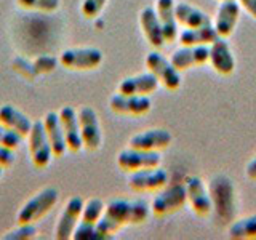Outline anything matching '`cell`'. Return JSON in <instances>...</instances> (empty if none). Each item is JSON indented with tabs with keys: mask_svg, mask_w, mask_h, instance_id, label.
<instances>
[{
	"mask_svg": "<svg viewBox=\"0 0 256 240\" xmlns=\"http://www.w3.org/2000/svg\"><path fill=\"white\" fill-rule=\"evenodd\" d=\"M173 136L165 128H150L144 130L138 134H134L128 141V146L142 150H164L172 144Z\"/></svg>",
	"mask_w": 256,
	"mask_h": 240,
	"instance_id": "5bb4252c",
	"label": "cell"
},
{
	"mask_svg": "<svg viewBox=\"0 0 256 240\" xmlns=\"http://www.w3.org/2000/svg\"><path fill=\"white\" fill-rule=\"evenodd\" d=\"M102 62L98 48H69L60 54V64L69 70H92Z\"/></svg>",
	"mask_w": 256,
	"mask_h": 240,
	"instance_id": "52a82bcc",
	"label": "cell"
},
{
	"mask_svg": "<svg viewBox=\"0 0 256 240\" xmlns=\"http://www.w3.org/2000/svg\"><path fill=\"white\" fill-rule=\"evenodd\" d=\"M72 238L74 240H102L96 224H88L84 221H78L77 228L74 229V234H72Z\"/></svg>",
	"mask_w": 256,
	"mask_h": 240,
	"instance_id": "f1b7e54d",
	"label": "cell"
},
{
	"mask_svg": "<svg viewBox=\"0 0 256 240\" xmlns=\"http://www.w3.org/2000/svg\"><path fill=\"white\" fill-rule=\"evenodd\" d=\"M188 192V202L197 216H208L213 212L212 197L205 182L198 176H189L184 182Z\"/></svg>",
	"mask_w": 256,
	"mask_h": 240,
	"instance_id": "4fadbf2b",
	"label": "cell"
},
{
	"mask_svg": "<svg viewBox=\"0 0 256 240\" xmlns=\"http://www.w3.org/2000/svg\"><path fill=\"white\" fill-rule=\"evenodd\" d=\"M208 192L212 197L213 212L218 221L222 224L232 222L236 218V188L230 178L218 174L208 184Z\"/></svg>",
	"mask_w": 256,
	"mask_h": 240,
	"instance_id": "6da1fadb",
	"label": "cell"
},
{
	"mask_svg": "<svg viewBox=\"0 0 256 240\" xmlns=\"http://www.w3.org/2000/svg\"><path fill=\"white\" fill-rule=\"evenodd\" d=\"M44 126L48 142H50L53 157H62L66 154L68 146H66V138H64V132L60 122V114L58 112H48L44 118Z\"/></svg>",
	"mask_w": 256,
	"mask_h": 240,
	"instance_id": "7402d4cb",
	"label": "cell"
},
{
	"mask_svg": "<svg viewBox=\"0 0 256 240\" xmlns=\"http://www.w3.org/2000/svg\"><path fill=\"white\" fill-rule=\"evenodd\" d=\"M58 114H60V122L62 126V132H64V138H66L68 150L77 154V152H80L84 149L82 136H80L77 110L72 106H64Z\"/></svg>",
	"mask_w": 256,
	"mask_h": 240,
	"instance_id": "ac0fdd59",
	"label": "cell"
},
{
	"mask_svg": "<svg viewBox=\"0 0 256 240\" xmlns=\"http://www.w3.org/2000/svg\"><path fill=\"white\" fill-rule=\"evenodd\" d=\"M168 184V173L160 166L144 168L128 176V188L134 192H154L164 189Z\"/></svg>",
	"mask_w": 256,
	"mask_h": 240,
	"instance_id": "30bf717a",
	"label": "cell"
},
{
	"mask_svg": "<svg viewBox=\"0 0 256 240\" xmlns=\"http://www.w3.org/2000/svg\"><path fill=\"white\" fill-rule=\"evenodd\" d=\"M174 0H157L156 12L158 16V21L162 24V30L166 42H174L178 37V21L174 14Z\"/></svg>",
	"mask_w": 256,
	"mask_h": 240,
	"instance_id": "cb8c5ba5",
	"label": "cell"
},
{
	"mask_svg": "<svg viewBox=\"0 0 256 240\" xmlns=\"http://www.w3.org/2000/svg\"><path fill=\"white\" fill-rule=\"evenodd\" d=\"M84 198L82 197H70L68 200V204L64 205L62 212L60 214L58 224H56L54 229V238L56 240H68L72 238L74 234V229L77 228V224L80 221V216H82L84 210Z\"/></svg>",
	"mask_w": 256,
	"mask_h": 240,
	"instance_id": "8fae6325",
	"label": "cell"
},
{
	"mask_svg": "<svg viewBox=\"0 0 256 240\" xmlns=\"http://www.w3.org/2000/svg\"><path fill=\"white\" fill-rule=\"evenodd\" d=\"M13 164H14V150L5 146H0V166L5 170V168H10Z\"/></svg>",
	"mask_w": 256,
	"mask_h": 240,
	"instance_id": "e575fe53",
	"label": "cell"
},
{
	"mask_svg": "<svg viewBox=\"0 0 256 240\" xmlns=\"http://www.w3.org/2000/svg\"><path fill=\"white\" fill-rule=\"evenodd\" d=\"M2 174H4V168L0 166V178H2Z\"/></svg>",
	"mask_w": 256,
	"mask_h": 240,
	"instance_id": "74e56055",
	"label": "cell"
},
{
	"mask_svg": "<svg viewBox=\"0 0 256 240\" xmlns=\"http://www.w3.org/2000/svg\"><path fill=\"white\" fill-rule=\"evenodd\" d=\"M208 54H210L208 45H194V46L182 45L181 48L173 52L170 61L178 70H184L194 66H204V64L208 62Z\"/></svg>",
	"mask_w": 256,
	"mask_h": 240,
	"instance_id": "2e32d148",
	"label": "cell"
},
{
	"mask_svg": "<svg viewBox=\"0 0 256 240\" xmlns=\"http://www.w3.org/2000/svg\"><path fill=\"white\" fill-rule=\"evenodd\" d=\"M130 224H133L132 200L114 198L104 208V214L96 222V228H98L102 240H106L117 234L124 226H130Z\"/></svg>",
	"mask_w": 256,
	"mask_h": 240,
	"instance_id": "7a4b0ae2",
	"label": "cell"
},
{
	"mask_svg": "<svg viewBox=\"0 0 256 240\" xmlns=\"http://www.w3.org/2000/svg\"><path fill=\"white\" fill-rule=\"evenodd\" d=\"M18 5L24 10L42 12V13H53L60 8V0H16Z\"/></svg>",
	"mask_w": 256,
	"mask_h": 240,
	"instance_id": "83f0119b",
	"label": "cell"
},
{
	"mask_svg": "<svg viewBox=\"0 0 256 240\" xmlns=\"http://www.w3.org/2000/svg\"><path fill=\"white\" fill-rule=\"evenodd\" d=\"M228 237L232 240H252L256 238V214L234 220L229 224Z\"/></svg>",
	"mask_w": 256,
	"mask_h": 240,
	"instance_id": "484cf974",
	"label": "cell"
},
{
	"mask_svg": "<svg viewBox=\"0 0 256 240\" xmlns=\"http://www.w3.org/2000/svg\"><path fill=\"white\" fill-rule=\"evenodd\" d=\"M12 68H13L14 72H18L20 76H22L24 78H28V80H34L38 76L36 72V69H34V64H32L30 61H28L26 58H21V56H16V58L13 60Z\"/></svg>",
	"mask_w": 256,
	"mask_h": 240,
	"instance_id": "4dcf8cb0",
	"label": "cell"
},
{
	"mask_svg": "<svg viewBox=\"0 0 256 240\" xmlns=\"http://www.w3.org/2000/svg\"><path fill=\"white\" fill-rule=\"evenodd\" d=\"M218 37L220 36L216 34L213 24H210V26H202V28H186L178 36L180 44L186 46L212 45Z\"/></svg>",
	"mask_w": 256,
	"mask_h": 240,
	"instance_id": "d4e9b609",
	"label": "cell"
},
{
	"mask_svg": "<svg viewBox=\"0 0 256 240\" xmlns=\"http://www.w3.org/2000/svg\"><path fill=\"white\" fill-rule=\"evenodd\" d=\"M28 140H29V154L32 158V164H34V166L40 168V170H44V168L50 165L53 158V150L46 138L44 120H36L32 124V130L28 136Z\"/></svg>",
	"mask_w": 256,
	"mask_h": 240,
	"instance_id": "5b68a950",
	"label": "cell"
},
{
	"mask_svg": "<svg viewBox=\"0 0 256 240\" xmlns=\"http://www.w3.org/2000/svg\"><path fill=\"white\" fill-rule=\"evenodd\" d=\"M22 142V136L18 134L16 132L8 130V128L0 125V146H5L8 149L16 150Z\"/></svg>",
	"mask_w": 256,
	"mask_h": 240,
	"instance_id": "d6a6232c",
	"label": "cell"
},
{
	"mask_svg": "<svg viewBox=\"0 0 256 240\" xmlns=\"http://www.w3.org/2000/svg\"><path fill=\"white\" fill-rule=\"evenodd\" d=\"M32 120L24 116L21 110H18L12 104H4L0 106V125L8 128V130L16 132L22 138H28L32 130Z\"/></svg>",
	"mask_w": 256,
	"mask_h": 240,
	"instance_id": "44dd1931",
	"label": "cell"
},
{
	"mask_svg": "<svg viewBox=\"0 0 256 240\" xmlns=\"http://www.w3.org/2000/svg\"><path fill=\"white\" fill-rule=\"evenodd\" d=\"M210 54H208V62L212 68L218 72L220 76H229L236 69V60L230 52V46L224 37H218L214 42L208 46Z\"/></svg>",
	"mask_w": 256,
	"mask_h": 240,
	"instance_id": "e0dca14e",
	"label": "cell"
},
{
	"mask_svg": "<svg viewBox=\"0 0 256 240\" xmlns=\"http://www.w3.org/2000/svg\"><path fill=\"white\" fill-rule=\"evenodd\" d=\"M109 108L112 112H116L118 116H144L148 114L152 108V102L149 96L142 94H114L109 100Z\"/></svg>",
	"mask_w": 256,
	"mask_h": 240,
	"instance_id": "7c38bea8",
	"label": "cell"
},
{
	"mask_svg": "<svg viewBox=\"0 0 256 240\" xmlns=\"http://www.w3.org/2000/svg\"><path fill=\"white\" fill-rule=\"evenodd\" d=\"M238 16H240V4L237 0H221L213 24L216 34L220 37L228 38L237 28Z\"/></svg>",
	"mask_w": 256,
	"mask_h": 240,
	"instance_id": "9a60e30c",
	"label": "cell"
},
{
	"mask_svg": "<svg viewBox=\"0 0 256 240\" xmlns=\"http://www.w3.org/2000/svg\"><path fill=\"white\" fill-rule=\"evenodd\" d=\"M174 14L178 24L184 28H202L213 24L212 18L205 12L198 10L197 6L186 2H178L174 5Z\"/></svg>",
	"mask_w": 256,
	"mask_h": 240,
	"instance_id": "603a6c76",
	"label": "cell"
},
{
	"mask_svg": "<svg viewBox=\"0 0 256 240\" xmlns=\"http://www.w3.org/2000/svg\"><path fill=\"white\" fill-rule=\"evenodd\" d=\"M108 0H84L82 2V14L86 20H96L102 12Z\"/></svg>",
	"mask_w": 256,
	"mask_h": 240,
	"instance_id": "836d02e7",
	"label": "cell"
},
{
	"mask_svg": "<svg viewBox=\"0 0 256 240\" xmlns=\"http://www.w3.org/2000/svg\"><path fill=\"white\" fill-rule=\"evenodd\" d=\"M146 68L149 72H152L160 84H162L166 90H178L181 86V76L180 70L176 69L170 60H166L164 54L158 52H150L146 56Z\"/></svg>",
	"mask_w": 256,
	"mask_h": 240,
	"instance_id": "ba28073f",
	"label": "cell"
},
{
	"mask_svg": "<svg viewBox=\"0 0 256 240\" xmlns=\"http://www.w3.org/2000/svg\"><path fill=\"white\" fill-rule=\"evenodd\" d=\"M160 82L152 72H144L133 77H126L118 84V93L122 94H142L149 96L150 93L157 92Z\"/></svg>",
	"mask_w": 256,
	"mask_h": 240,
	"instance_id": "ffe728a7",
	"label": "cell"
},
{
	"mask_svg": "<svg viewBox=\"0 0 256 240\" xmlns=\"http://www.w3.org/2000/svg\"><path fill=\"white\" fill-rule=\"evenodd\" d=\"M188 204V192L184 184H173L160 190L150 204V212L157 218L180 212Z\"/></svg>",
	"mask_w": 256,
	"mask_h": 240,
	"instance_id": "277c9868",
	"label": "cell"
},
{
	"mask_svg": "<svg viewBox=\"0 0 256 240\" xmlns=\"http://www.w3.org/2000/svg\"><path fill=\"white\" fill-rule=\"evenodd\" d=\"M140 26H141L144 37H146V40L154 48H162L166 44L164 30H162V24L158 21L156 8H152V6L142 8L140 13Z\"/></svg>",
	"mask_w": 256,
	"mask_h": 240,
	"instance_id": "d6986e66",
	"label": "cell"
},
{
	"mask_svg": "<svg viewBox=\"0 0 256 240\" xmlns=\"http://www.w3.org/2000/svg\"><path fill=\"white\" fill-rule=\"evenodd\" d=\"M160 162H162V156L156 150H142V149L128 148V149L120 150L117 156L118 168L126 173L144 170V168L160 166Z\"/></svg>",
	"mask_w": 256,
	"mask_h": 240,
	"instance_id": "8992f818",
	"label": "cell"
},
{
	"mask_svg": "<svg viewBox=\"0 0 256 240\" xmlns=\"http://www.w3.org/2000/svg\"><path fill=\"white\" fill-rule=\"evenodd\" d=\"M245 174L248 180H256V157H253L245 166Z\"/></svg>",
	"mask_w": 256,
	"mask_h": 240,
	"instance_id": "8d00e7d4",
	"label": "cell"
},
{
	"mask_svg": "<svg viewBox=\"0 0 256 240\" xmlns=\"http://www.w3.org/2000/svg\"><path fill=\"white\" fill-rule=\"evenodd\" d=\"M58 62H60V60H56L54 56H50V54H42L32 61L37 74H50V72H53L56 69Z\"/></svg>",
	"mask_w": 256,
	"mask_h": 240,
	"instance_id": "1f68e13d",
	"label": "cell"
},
{
	"mask_svg": "<svg viewBox=\"0 0 256 240\" xmlns=\"http://www.w3.org/2000/svg\"><path fill=\"white\" fill-rule=\"evenodd\" d=\"M104 202L98 197H93V198H88L86 202L84 204V210H82V216H80V221L88 222V224H96L101 216L104 214Z\"/></svg>",
	"mask_w": 256,
	"mask_h": 240,
	"instance_id": "4316f807",
	"label": "cell"
},
{
	"mask_svg": "<svg viewBox=\"0 0 256 240\" xmlns=\"http://www.w3.org/2000/svg\"><path fill=\"white\" fill-rule=\"evenodd\" d=\"M77 117L84 148L86 150H98L102 142V134L96 110L90 106H82L77 110Z\"/></svg>",
	"mask_w": 256,
	"mask_h": 240,
	"instance_id": "9c48e42d",
	"label": "cell"
},
{
	"mask_svg": "<svg viewBox=\"0 0 256 240\" xmlns=\"http://www.w3.org/2000/svg\"><path fill=\"white\" fill-rule=\"evenodd\" d=\"M36 234H37V229L34 224H18V228L6 232L2 238H5V240H29V238H34Z\"/></svg>",
	"mask_w": 256,
	"mask_h": 240,
	"instance_id": "f546056e",
	"label": "cell"
},
{
	"mask_svg": "<svg viewBox=\"0 0 256 240\" xmlns=\"http://www.w3.org/2000/svg\"><path fill=\"white\" fill-rule=\"evenodd\" d=\"M58 189L54 188H45L38 190L34 197H30L21 206L18 213V224H36L58 204Z\"/></svg>",
	"mask_w": 256,
	"mask_h": 240,
	"instance_id": "3957f363",
	"label": "cell"
},
{
	"mask_svg": "<svg viewBox=\"0 0 256 240\" xmlns=\"http://www.w3.org/2000/svg\"><path fill=\"white\" fill-rule=\"evenodd\" d=\"M237 2L240 4V6L245 8V12L248 14H252L256 20V0H237Z\"/></svg>",
	"mask_w": 256,
	"mask_h": 240,
	"instance_id": "d590c367",
	"label": "cell"
}]
</instances>
